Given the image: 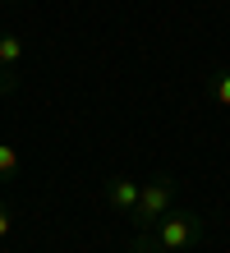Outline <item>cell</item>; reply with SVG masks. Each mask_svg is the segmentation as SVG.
I'll return each mask as SVG.
<instances>
[{
    "label": "cell",
    "instance_id": "obj_1",
    "mask_svg": "<svg viewBox=\"0 0 230 253\" xmlns=\"http://www.w3.org/2000/svg\"><path fill=\"white\" fill-rule=\"evenodd\" d=\"M203 216L193 212V207H171L157 226H147V230H138V240H134V253H184V249H193L198 240H203Z\"/></svg>",
    "mask_w": 230,
    "mask_h": 253
},
{
    "label": "cell",
    "instance_id": "obj_2",
    "mask_svg": "<svg viewBox=\"0 0 230 253\" xmlns=\"http://www.w3.org/2000/svg\"><path fill=\"white\" fill-rule=\"evenodd\" d=\"M171 203H175V184L166 180V175H157L152 184L138 189V203H134V212H129V216H134V226H138V230H147V226H157V221L171 212Z\"/></svg>",
    "mask_w": 230,
    "mask_h": 253
},
{
    "label": "cell",
    "instance_id": "obj_3",
    "mask_svg": "<svg viewBox=\"0 0 230 253\" xmlns=\"http://www.w3.org/2000/svg\"><path fill=\"white\" fill-rule=\"evenodd\" d=\"M138 180H129V175H115V180H106V189H101V198H106V207H115V212H134V203H138Z\"/></svg>",
    "mask_w": 230,
    "mask_h": 253
},
{
    "label": "cell",
    "instance_id": "obj_4",
    "mask_svg": "<svg viewBox=\"0 0 230 253\" xmlns=\"http://www.w3.org/2000/svg\"><path fill=\"white\" fill-rule=\"evenodd\" d=\"M19 60H23V37L19 33H5L0 37V69H19Z\"/></svg>",
    "mask_w": 230,
    "mask_h": 253
},
{
    "label": "cell",
    "instance_id": "obj_5",
    "mask_svg": "<svg viewBox=\"0 0 230 253\" xmlns=\"http://www.w3.org/2000/svg\"><path fill=\"white\" fill-rule=\"evenodd\" d=\"M14 170H19V147H9V143H0V180H9Z\"/></svg>",
    "mask_w": 230,
    "mask_h": 253
},
{
    "label": "cell",
    "instance_id": "obj_6",
    "mask_svg": "<svg viewBox=\"0 0 230 253\" xmlns=\"http://www.w3.org/2000/svg\"><path fill=\"white\" fill-rule=\"evenodd\" d=\"M212 97L217 106H230V74H212Z\"/></svg>",
    "mask_w": 230,
    "mask_h": 253
},
{
    "label": "cell",
    "instance_id": "obj_7",
    "mask_svg": "<svg viewBox=\"0 0 230 253\" xmlns=\"http://www.w3.org/2000/svg\"><path fill=\"white\" fill-rule=\"evenodd\" d=\"M9 230H14V212L0 203V240H9Z\"/></svg>",
    "mask_w": 230,
    "mask_h": 253
},
{
    "label": "cell",
    "instance_id": "obj_8",
    "mask_svg": "<svg viewBox=\"0 0 230 253\" xmlns=\"http://www.w3.org/2000/svg\"><path fill=\"white\" fill-rule=\"evenodd\" d=\"M0 79H5V83H9V87H14V74H0Z\"/></svg>",
    "mask_w": 230,
    "mask_h": 253
}]
</instances>
